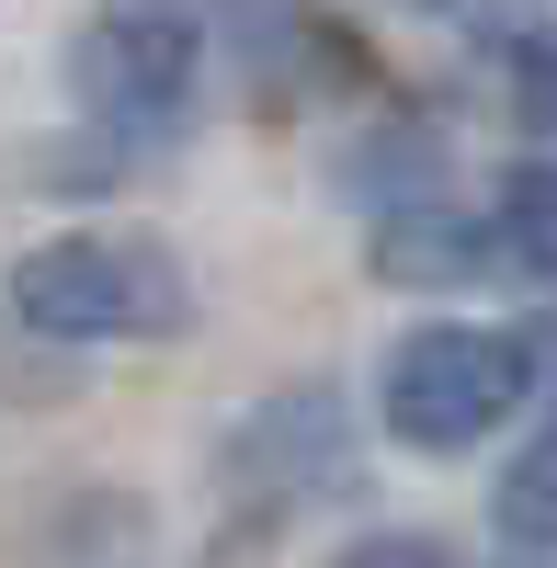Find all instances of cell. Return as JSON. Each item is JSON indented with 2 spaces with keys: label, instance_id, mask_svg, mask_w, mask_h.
Segmentation results:
<instances>
[{
  "label": "cell",
  "instance_id": "6da1fadb",
  "mask_svg": "<svg viewBox=\"0 0 557 568\" xmlns=\"http://www.w3.org/2000/svg\"><path fill=\"white\" fill-rule=\"evenodd\" d=\"M12 318L34 342H182L194 329V284L182 251L136 240V227H69V240H34L12 262Z\"/></svg>",
  "mask_w": 557,
  "mask_h": 568
},
{
  "label": "cell",
  "instance_id": "7a4b0ae2",
  "mask_svg": "<svg viewBox=\"0 0 557 568\" xmlns=\"http://www.w3.org/2000/svg\"><path fill=\"white\" fill-rule=\"evenodd\" d=\"M524 398H535V342H524V329H489V318L409 329V342L387 353V375H376V420L409 455H467Z\"/></svg>",
  "mask_w": 557,
  "mask_h": 568
},
{
  "label": "cell",
  "instance_id": "3957f363",
  "mask_svg": "<svg viewBox=\"0 0 557 568\" xmlns=\"http://www.w3.org/2000/svg\"><path fill=\"white\" fill-rule=\"evenodd\" d=\"M194 69H205V34L182 0H114L91 12V34L69 45V91L80 114L125 136V149H160V136L194 114Z\"/></svg>",
  "mask_w": 557,
  "mask_h": 568
},
{
  "label": "cell",
  "instance_id": "277c9868",
  "mask_svg": "<svg viewBox=\"0 0 557 568\" xmlns=\"http://www.w3.org/2000/svg\"><path fill=\"white\" fill-rule=\"evenodd\" d=\"M478 262H489V227L478 216H444L433 194H409L376 227V273L387 284H455V273H478Z\"/></svg>",
  "mask_w": 557,
  "mask_h": 568
},
{
  "label": "cell",
  "instance_id": "5b68a950",
  "mask_svg": "<svg viewBox=\"0 0 557 568\" xmlns=\"http://www.w3.org/2000/svg\"><path fill=\"white\" fill-rule=\"evenodd\" d=\"M489 251L557 284V160H524V171H500V205H489Z\"/></svg>",
  "mask_w": 557,
  "mask_h": 568
},
{
  "label": "cell",
  "instance_id": "8992f818",
  "mask_svg": "<svg viewBox=\"0 0 557 568\" xmlns=\"http://www.w3.org/2000/svg\"><path fill=\"white\" fill-rule=\"evenodd\" d=\"M500 535H513V546H557V409L535 420V444L513 455V466H500Z\"/></svg>",
  "mask_w": 557,
  "mask_h": 568
},
{
  "label": "cell",
  "instance_id": "52a82bcc",
  "mask_svg": "<svg viewBox=\"0 0 557 568\" xmlns=\"http://www.w3.org/2000/svg\"><path fill=\"white\" fill-rule=\"evenodd\" d=\"M500 80H513V114H524L535 136H557V23L500 45Z\"/></svg>",
  "mask_w": 557,
  "mask_h": 568
},
{
  "label": "cell",
  "instance_id": "ba28073f",
  "mask_svg": "<svg viewBox=\"0 0 557 568\" xmlns=\"http://www.w3.org/2000/svg\"><path fill=\"white\" fill-rule=\"evenodd\" d=\"M331 568H455V546H433V535H364V546H342Z\"/></svg>",
  "mask_w": 557,
  "mask_h": 568
},
{
  "label": "cell",
  "instance_id": "9c48e42d",
  "mask_svg": "<svg viewBox=\"0 0 557 568\" xmlns=\"http://www.w3.org/2000/svg\"><path fill=\"white\" fill-rule=\"evenodd\" d=\"M409 12H455V0H409Z\"/></svg>",
  "mask_w": 557,
  "mask_h": 568
}]
</instances>
